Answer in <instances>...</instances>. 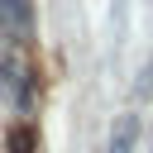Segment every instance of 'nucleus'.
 <instances>
[{
  "instance_id": "1",
  "label": "nucleus",
  "mask_w": 153,
  "mask_h": 153,
  "mask_svg": "<svg viewBox=\"0 0 153 153\" xmlns=\"http://www.w3.org/2000/svg\"><path fill=\"white\" fill-rule=\"evenodd\" d=\"M0 100H5L10 115H19V120H29L33 105H38V76H33V62H29L19 48H10V53L0 57Z\"/></svg>"
},
{
  "instance_id": "2",
  "label": "nucleus",
  "mask_w": 153,
  "mask_h": 153,
  "mask_svg": "<svg viewBox=\"0 0 153 153\" xmlns=\"http://www.w3.org/2000/svg\"><path fill=\"white\" fill-rule=\"evenodd\" d=\"M33 29V5L29 0H0V43H19Z\"/></svg>"
},
{
  "instance_id": "3",
  "label": "nucleus",
  "mask_w": 153,
  "mask_h": 153,
  "mask_svg": "<svg viewBox=\"0 0 153 153\" xmlns=\"http://www.w3.org/2000/svg\"><path fill=\"white\" fill-rule=\"evenodd\" d=\"M134 143H139V115L129 110V115H120L110 124V139H105L100 153H134Z\"/></svg>"
},
{
  "instance_id": "4",
  "label": "nucleus",
  "mask_w": 153,
  "mask_h": 153,
  "mask_svg": "<svg viewBox=\"0 0 153 153\" xmlns=\"http://www.w3.org/2000/svg\"><path fill=\"white\" fill-rule=\"evenodd\" d=\"M33 143H38V134H33V124L24 120V124L10 134V153H33Z\"/></svg>"
},
{
  "instance_id": "5",
  "label": "nucleus",
  "mask_w": 153,
  "mask_h": 153,
  "mask_svg": "<svg viewBox=\"0 0 153 153\" xmlns=\"http://www.w3.org/2000/svg\"><path fill=\"white\" fill-rule=\"evenodd\" d=\"M139 96H153V53H148V62H143V72H139V86H134Z\"/></svg>"
}]
</instances>
